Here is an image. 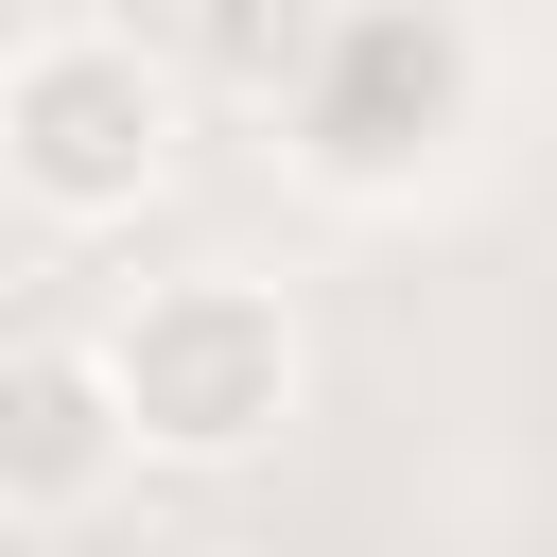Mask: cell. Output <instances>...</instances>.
I'll return each mask as SVG.
<instances>
[{
	"instance_id": "1",
	"label": "cell",
	"mask_w": 557,
	"mask_h": 557,
	"mask_svg": "<svg viewBox=\"0 0 557 557\" xmlns=\"http://www.w3.org/2000/svg\"><path fill=\"white\" fill-rule=\"evenodd\" d=\"M261 122H278L296 191H331V209H418V191L470 174V139H487V35H470V0H313V35H296V70L261 87Z\"/></svg>"
},
{
	"instance_id": "2",
	"label": "cell",
	"mask_w": 557,
	"mask_h": 557,
	"mask_svg": "<svg viewBox=\"0 0 557 557\" xmlns=\"http://www.w3.org/2000/svg\"><path fill=\"white\" fill-rule=\"evenodd\" d=\"M87 366H104L122 435H139V470H261V453L296 435V400H313V331H296V296L244 278V261L122 278L104 331H87Z\"/></svg>"
},
{
	"instance_id": "3",
	"label": "cell",
	"mask_w": 557,
	"mask_h": 557,
	"mask_svg": "<svg viewBox=\"0 0 557 557\" xmlns=\"http://www.w3.org/2000/svg\"><path fill=\"white\" fill-rule=\"evenodd\" d=\"M174 157H191V87H174L157 35H122V17H52V35L0 52V191H17L52 244L139 226V209L174 191Z\"/></svg>"
},
{
	"instance_id": "4",
	"label": "cell",
	"mask_w": 557,
	"mask_h": 557,
	"mask_svg": "<svg viewBox=\"0 0 557 557\" xmlns=\"http://www.w3.org/2000/svg\"><path fill=\"white\" fill-rule=\"evenodd\" d=\"M122 487H139V435H122L104 366H87V331H17L0 348V522L17 540H70Z\"/></svg>"
},
{
	"instance_id": "5",
	"label": "cell",
	"mask_w": 557,
	"mask_h": 557,
	"mask_svg": "<svg viewBox=\"0 0 557 557\" xmlns=\"http://www.w3.org/2000/svg\"><path fill=\"white\" fill-rule=\"evenodd\" d=\"M174 557H261V540H174Z\"/></svg>"
}]
</instances>
